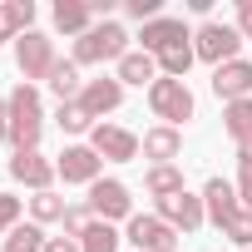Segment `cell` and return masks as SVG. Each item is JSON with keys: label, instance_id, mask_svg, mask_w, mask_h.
Masks as SVG:
<instances>
[{"label": "cell", "instance_id": "obj_1", "mask_svg": "<svg viewBox=\"0 0 252 252\" xmlns=\"http://www.w3.org/2000/svg\"><path fill=\"white\" fill-rule=\"evenodd\" d=\"M40 134H45L40 94H35V84H15V94H10V144H15V154L20 149H35Z\"/></svg>", "mask_w": 252, "mask_h": 252}, {"label": "cell", "instance_id": "obj_2", "mask_svg": "<svg viewBox=\"0 0 252 252\" xmlns=\"http://www.w3.org/2000/svg\"><path fill=\"white\" fill-rule=\"evenodd\" d=\"M124 55H129V30L114 20H99L89 35L74 40V64H104V60H124Z\"/></svg>", "mask_w": 252, "mask_h": 252}, {"label": "cell", "instance_id": "obj_3", "mask_svg": "<svg viewBox=\"0 0 252 252\" xmlns=\"http://www.w3.org/2000/svg\"><path fill=\"white\" fill-rule=\"evenodd\" d=\"M149 104H154V114L168 124V129H178L183 119H193V94H188L183 79H154L149 84Z\"/></svg>", "mask_w": 252, "mask_h": 252}, {"label": "cell", "instance_id": "obj_4", "mask_svg": "<svg viewBox=\"0 0 252 252\" xmlns=\"http://www.w3.org/2000/svg\"><path fill=\"white\" fill-rule=\"evenodd\" d=\"M15 64H20V74H25V84L30 79H50L55 74V45H50V35H40V30H25L20 40H15Z\"/></svg>", "mask_w": 252, "mask_h": 252}, {"label": "cell", "instance_id": "obj_5", "mask_svg": "<svg viewBox=\"0 0 252 252\" xmlns=\"http://www.w3.org/2000/svg\"><path fill=\"white\" fill-rule=\"evenodd\" d=\"M237 45H242V30H232V25H203L198 35H193V55L198 60H208V64H227V60H237Z\"/></svg>", "mask_w": 252, "mask_h": 252}, {"label": "cell", "instance_id": "obj_6", "mask_svg": "<svg viewBox=\"0 0 252 252\" xmlns=\"http://www.w3.org/2000/svg\"><path fill=\"white\" fill-rule=\"evenodd\" d=\"M89 213H94L99 222L134 218V198H129V188H124L119 178H99V183L89 188Z\"/></svg>", "mask_w": 252, "mask_h": 252}, {"label": "cell", "instance_id": "obj_7", "mask_svg": "<svg viewBox=\"0 0 252 252\" xmlns=\"http://www.w3.org/2000/svg\"><path fill=\"white\" fill-rule=\"evenodd\" d=\"M158 218H163L173 232H178V227H183V232H198L203 218H208V208H203V198H193V193L183 188V193H173V198H158Z\"/></svg>", "mask_w": 252, "mask_h": 252}, {"label": "cell", "instance_id": "obj_8", "mask_svg": "<svg viewBox=\"0 0 252 252\" xmlns=\"http://www.w3.org/2000/svg\"><path fill=\"white\" fill-rule=\"evenodd\" d=\"M129 242H134L139 252H173V247H178V232H173L163 218L134 213V218H129Z\"/></svg>", "mask_w": 252, "mask_h": 252}, {"label": "cell", "instance_id": "obj_9", "mask_svg": "<svg viewBox=\"0 0 252 252\" xmlns=\"http://www.w3.org/2000/svg\"><path fill=\"white\" fill-rule=\"evenodd\" d=\"M89 149H94L99 158L129 163V158L139 154V139H134L129 129H114V124H94V129H89Z\"/></svg>", "mask_w": 252, "mask_h": 252}, {"label": "cell", "instance_id": "obj_10", "mask_svg": "<svg viewBox=\"0 0 252 252\" xmlns=\"http://www.w3.org/2000/svg\"><path fill=\"white\" fill-rule=\"evenodd\" d=\"M10 173H15L20 183H30L35 193H50V183H55V173H60V168H55L40 149H20V154L10 158Z\"/></svg>", "mask_w": 252, "mask_h": 252}, {"label": "cell", "instance_id": "obj_11", "mask_svg": "<svg viewBox=\"0 0 252 252\" xmlns=\"http://www.w3.org/2000/svg\"><path fill=\"white\" fill-rule=\"evenodd\" d=\"M55 168H60V178H64V183H89V188H94V183H99L104 158H99L94 149L74 144V149H64V154H60V163H55Z\"/></svg>", "mask_w": 252, "mask_h": 252}, {"label": "cell", "instance_id": "obj_12", "mask_svg": "<svg viewBox=\"0 0 252 252\" xmlns=\"http://www.w3.org/2000/svg\"><path fill=\"white\" fill-rule=\"evenodd\" d=\"M213 94L227 99V104L247 99V94H252V64H247V60H227V64H218V69H213Z\"/></svg>", "mask_w": 252, "mask_h": 252}, {"label": "cell", "instance_id": "obj_13", "mask_svg": "<svg viewBox=\"0 0 252 252\" xmlns=\"http://www.w3.org/2000/svg\"><path fill=\"white\" fill-rule=\"evenodd\" d=\"M203 208H208V218H213L218 227H227V222L242 213V198H237V188H232L227 178H208V188H203Z\"/></svg>", "mask_w": 252, "mask_h": 252}, {"label": "cell", "instance_id": "obj_14", "mask_svg": "<svg viewBox=\"0 0 252 252\" xmlns=\"http://www.w3.org/2000/svg\"><path fill=\"white\" fill-rule=\"evenodd\" d=\"M79 104H84V114H89V119L114 114V109L124 104V84H119V79H89V84H84V94H79Z\"/></svg>", "mask_w": 252, "mask_h": 252}, {"label": "cell", "instance_id": "obj_15", "mask_svg": "<svg viewBox=\"0 0 252 252\" xmlns=\"http://www.w3.org/2000/svg\"><path fill=\"white\" fill-rule=\"evenodd\" d=\"M183 40H193V35L183 30V20L158 15V20H149V25H144V55H163L168 45H183Z\"/></svg>", "mask_w": 252, "mask_h": 252}, {"label": "cell", "instance_id": "obj_16", "mask_svg": "<svg viewBox=\"0 0 252 252\" xmlns=\"http://www.w3.org/2000/svg\"><path fill=\"white\" fill-rule=\"evenodd\" d=\"M94 0H60L55 5V25L64 30V35H89L94 30Z\"/></svg>", "mask_w": 252, "mask_h": 252}, {"label": "cell", "instance_id": "obj_17", "mask_svg": "<svg viewBox=\"0 0 252 252\" xmlns=\"http://www.w3.org/2000/svg\"><path fill=\"white\" fill-rule=\"evenodd\" d=\"M178 149H183V134H178V129H168V124H158V129H149V134H144V158L168 163V158H178Z\"/></svg>", "mask_w": 252, "mask_h": 252}, {"label": "cell", "instance_id": "obj_18", "mask_svg": "<svg viewBox=\"0 0 252 252\" xmlns=\"http://www.w3.org/2000/svg\"><path fill=\"white\" fill-rule=\"evenodd\" d=\"M30 20H35L30 0H5V5H0V40H20L30 30Z\"/></svg>", "mask_w": 252, "mask_h": 252}, {"label": "cell", "instance_id": "obj_19", "mask_svg": "<svg viewBox=\"0 0 252 252\" xmlns=\"http://www.w3.org/2000/svg\"><path fill=\"white\" fill-rule=\"evenodd\" d=\"M154 74H158V60L144 50H129L119 60V84H154Z\"/></svg>", "mask_w": 252, "mask_h": 252}, {"label": "cell", "instance_id": "obj_20", "mask_svg": "<svg viewBox=\"0 0 252 252\" xmlns=\"http://www.w3.org/2000/svg\"><path fill=\"white\" fill-rule=\"evenodd\" d=\"M50 89H55V99H60V104H79V94H84L79 64H74V60H69V64L60 60V64H55V74H50Z\"/></svg>", "mask_w": 252, "mask_h": 252}, {"label": "cell", "instance_id": "obj_21", "mask_svg": "<svg viewBox=\"0 0 252 252\" xmlns=\"http://www.w3.org/2000/svg\"><path fill=\"white\" fill-rule=\"evenodd\" d=\"M222 124H227V134L237 139V149H252V99H237V104H227Z\"/></svg>", "mask_w": 252, "mask_h": 252}, {"label": "cell", "instance_id": "obj_22", "mask_svg": "<svg viewBox=\"0 0 252 252\" xmlns=\"http://www.w3.org/2000/svg\"><path fill=\"white\" fill-rule=\"evenodd\" d=\"M144 188H149L154 198H173V193H183V173H178L173 163H154L149 178H144Z\"/></svg>", "mask_w": 252, "mask_h": 252}, {"label": "cell", "instance_id": "obj_23", "mask_svg": "<svg viewBox=\"0 0 252 252\" xmlns=\"http://www.w3.org/2000/svg\"><path fill=\"white\" fill-rule=\"evenodd\" d=\"M154 60H158V69H163L168 79H183V74H188V64H193L198 55H193V40H183V45H168L163 55H154Z\"/></svg>", "mask_w": 252, "mask_h": 252}, {"label": "cell", "instance_id": "obj_24", "mask_svg": "<svg viewBox=\"0 0 252 252\" xmlns=\"http://www.w3.org/2000/svg\"><path fill=\"white\" fill-rule=\"evenodd\" d=\"M79 252H119V232H114V222H89V232L79 237Z\"/></svg>", "mask_w": 252, "mask_h": 252}, {"label": "cell", "instance_id": "obj_25", "mask_svg": "<svg viewBox=\"0 0 252 252\" xmlns=\"http://www.w3.org/2000/svg\"><path fill=\"white\" fill-rule=\"evenodd\" d=\"M45 247H50V237L40 227H15L5 237V252H45Z\"/></svg>", "mask_w": 252, "mask_h": 252}, {"label": "cell", "instance_id": "obj_26", "mask_svg": "<svg viewBox=\"0 0 252 252\" xmlns=\"http://www.w3.org/2000/svg\"><path fill=\"white\" fill-rule=\"evenodd\" d=\"M30 213H35V222H55V218L64 222L69 208H64V198H55V193H35V198H30Z\"/></svg>", "mask_w": 252, "mask_h": 252}, {"label": "cell", "instance_id": "obj_27", "mask_svg": "<svg viewBox=\"0 0 252 252\" xmlns=\"http://www.w3.org/2000/svg\"><path fill=\"white\" fill-rule=\"evenodd\" d=\"M237 198L252 213V149H237Z\"/></svg>", "mask_w": 252, "mask_h": 252}, {"label": "cell", "instance_id": "obj_28", "mask_svg": "<svg viewBox=\"0 0 252 252\" xmlns=\"http://www.w3.org/2000/svg\"><path fill=\"white\" fill-rule=\"evenodd\" d=\"M60 129L64 134H84V129H94V119L84 114V104H60Z\"/></svg>", "mask_w": 252, "mask_h": 252}, {"label": "cell", "instance_id": "obj_29", "mask_svg": "<svg viewBox=\"0 0 252 252\" xmlns=\"http://www.w3.org/2000/svg\"><path fill=\"white\" fill-rule=\"evenodd\" d=\"M222 237H232V242H237V247L247 252V247H252V213L242 208V213H237V218H232V222L222 227Z\"/></svg>", "mask_w": 252, "mask_h": 252}, {"label": "cell", "instance_id": "obj_30", "mask_svg": "<svg viewBox=\"0 0 252 252\" xmlns=\"http://www.w3.org/2000/svg\"><path fill=\"white\" fill-rule=\"evenodd\" d=\"M89 222H94V213H89V208H69V213H64V237H69V242H74V237H84V232H89Z\"/></svg>", "mask_w": 252, "mask_h": 252}, {"label": "cell", "instance_id": "obj_31", "mask_svg": "<svg viewBox=\"0 0 252 252\" xmlns=\"http://www.w3.org/2000/svg\"><path fill=\"white\" fill-rule=\"evenodd\" d=\"M15 218H20V198L0 193V232H15Z\"/></svg>", "mask_w": 252, "mask_h": 252}, {"label": "cell", "instance_id": "obj_32", "mask_svg": "<svg viewBox=\"0 0 252 252\" xmlns=\"http://www.w3.org/2000/svg\"><path fill=\"white\" fill-rule=\"evenodd\" d=\"M124 10H129L134 20L149 25V20H158V0H124Z\"/></svg>", "mask_w": 252, "mask_h": 252}, {"label": "cell", "instance_id": "obj_33", "mask_svg": "<svg viewBox=\"0 0 252 252\" xmlns=\"http://www.w3.org/2000/svg\"><path fill=\"white\" fill-rule=\"evenodd\" d=\"M237 30L252 40V0H237Z\"/></svg>", "mask_w": 252, "mask_h": 252}, {"label": "cell", "instance_id": "obj_34", "mask_svg": "<svg viewBox=\"0 0 252 252\" xmlns=\"http://www.w3.org/2000/svg\"><path fill=\"white\" fill-rule=\"evenodd\" d=\"M0 139H10V99H0Z\"/></svg>", "mask_w": 252, "mask_h": 252}, {"label": "cell", "instance_id": "obj_35", "mask_svg": "<svg viewBox=\"0 0 252 252\" xmlns=\"http://www.w3.org/2000/svg\"><path fill=\"white\" fill-rule=\"evenodd\" d=\"M45 252H74V242H69V237H50V247H45Z\"/></svg>", "mask_w": 252, "mask_h": 252}, {"label": "cell", "instance_id": "obj_36", "mask_svg": "<svg viewBox=\"0 0 252 252\" xmlns=\"http://www.w3.org/2000/svg\"><path fill=\"white\" fill-rule=\"evenodd\" d=\"M247 252H252V247H247Z\"/></svg>", "mask_w": 252, "mask_h": 252}]
</instances>
